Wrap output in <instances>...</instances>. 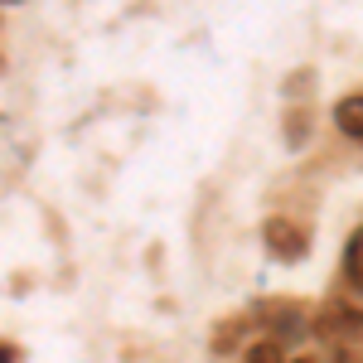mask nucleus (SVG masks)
<instances>
[{
  "instance_id": "nucleus-1",
  "label": "nucleus",
  "mask_w": 363,
  "mask_h": 363,
  "mask_svg": "<svg viewBox=\"0 0 363 363\" xmlns=\"http://www.w3.org/2000/svg\"><path fill=\"white\" fill-rule=\"evenodd\" d=\"M320 335L330 339V344H344V349H359L363 344V310L354 306H330L325 315H320Z\"/></svg>"
},
{
  "instance_id": "nucleus-2",
  "label": "nucleus",
  "mask_w": 363,
  "mask_h": 363,
  "mask_svg": "<svg viewBox=\"0 0 363 363\" xmlns=\"http://www.w3.org/2000/svg\"><path fill=\"white\" fill-rule=\"evenodd\" d=\"M267 247L286 257V262H301L306 257V228L301 223H286V218H272L267 223Z\"/></svg>"
},
{
  "instance_id": "nucleus-3",
  "label": "nucleus",
  "mask_w": 363,
  "mask_h": 363,
  "mask_svg": "<svg viewBox=\"0 0 363 363\" xmlns=\"http://www.w3.org/2000/svg\"><path fill=\"white\" fill-rule=\"evenodd\" d=\"M335 121H339V131H349V136L363 140V97H344L335 107Z\"/></svg>"
},
{
  "instance_id": "nucleus-4",
  "label": "nucleus",
  "mask_w": 363,
  "mask_h": 363,
  "mask_svg": "<svg viewBox=\"0 0 363 363\" xmlns=\"http://www.w3.org/2000/svg\"><path fill=\"white\" fill-rule=\"evenodd\" d=\"M344 272H349V281L363 291V228L349 238V247H344Z\"/></svg>"
},
{
  "instance_id": "nucleus-5",
  "label": "nucleus",
  "mask_w": 363,
  "mask_h": 363,
  "mask_svg": "<svg viewBox=\"0 0 363 363\" xmlns=\"http://www.w3.org/2000/svg\"><path fill=\"white\" fill-rule=\"evenodd\" d=\"M272 315H277V325H272L277 335H286V339H301V310H296V306L272 310Z\"/></svg>"
},
{
  "instance_id": "nucleus-6",
  "label": "nucleus",
  "mask_w": 363,
  "mask_h": 363,
  "mask_svg": "<svg viewBox=\"0 0 363 363\" xmlns=\"http://www.w3.org/2000/svg\"><path fill=\"white\" fill-rule=\"evenodd\" d=\"M247 363H286V359H281V344L267 339V344H252L247 349Z\"/></svg>"
},
{
  "instance_id": "nucleus-7",
  "label": "nucleus",
  "mask_w": 363,
  "mask_h": 363,
  "mask_svg": "<svg viewBox=\"0 0 363 363\" xmlns=\"http://www.w3.org/2000/svg\"><path fill=\"white\" fill-rule=\"evenodd\" d=\"M0 363H20V354H15L10 344H0Z\"/></svg>"
},
{
  "instance_id": "nucleus-8",
  "label": "nucleus",
  "mask_w": 363,
  "mask_h": 363,
  "mask_svg": "<svg viewBox=\"0 0 363 363\" xmlns=\"http://www.w3.org/2000/svg\"><path fill=\"white\" fill-rule=\"evenodd\" d=\"M296 363H310V359H296Z\"/></svg>"
}]
</instances>
